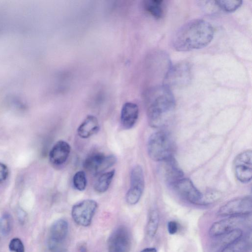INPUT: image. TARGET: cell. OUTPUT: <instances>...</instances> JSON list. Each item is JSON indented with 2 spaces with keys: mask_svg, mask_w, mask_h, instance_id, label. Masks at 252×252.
<instances>
[{
  "mask_svg": "<svg viewBox=\"0 0 252 252\" xmlns=\"http://www.w3.org/2000/svg\"><path fill=\"white\" fill-rule=\"evenodd\" d=\"M159 221L158 211L156 209L152 210L149 213L146 227V234L149 238H152L155 236L158 229Z\"/></svg>",
  "mask_w": 252,
  "mask_h": 252,
  "instance_id": "ffe728a7",
  "label": "cell"
},
{
  "mask_svg": "<svg viewBox=\"0 0 252 252\" xmlns=\"http://www.w3.org/2000/svg\"><path fill=\"white\" fill-rule=\"evenodd\" d=\"M149 125L159 127L164 125L175 107V99L170 88L165 85L154 87L146 94Z\"/></svg>",
  "mask_w": 252,
  "mask_h": 252,
  "instance_id": "7a4b0ae2",
  "label": "cell"
},
{
  "mask_svg": "<svg viewBox=\"0 0 252 252\" xmlns=\"http://www.w3.org/2000/svg\"><path fill=\"white\" fill-rule=\"evenodd\" d=\"M177 192L190 203L201 205L203 194L188 178H182L172 186Z\"/></svg>",
  "mask_w": 252,
  "mask_h": 252,
  "instance_id": "8fae6325",
  "label": "cell"
},
{
  "mask_svg": "<svg viewBox=\"0 0 252 252\" xmlns=\"http://www.w3.org/2000/svg\"><path fill=\"white\" fill-rule=\"evenodd\" d=\"M132 246L130 232L128 228L121 225L115 228L107 241L108 252H130Z\"/></svg>",
  "mask_w": 252,
  "mask_h": 252,
  "instance_id": "8992f818",
  "label": "cell"
},
{
  "mask_svg": "<svg viewBox=\"0 0 252 252\" xmlns=\"http://www.w3.org/2000/svg\"><path fill=\"white\" fill-rule=\"evenodd\" d=\"M246 247V243L240 238L221 250L220 252H242Z\"/></svg>",
  "mask_w": 252,
  "mask_h": 252,
  "instance_id": "cb8c5ba5",
  "label": "cell"
},
{
  "mask_svg": "<svg viewBox=\"0 0 252 252\" xmlns=\"http://www.w3.org/2000/svg\"><path fill=\"white\" fill-rule=\"evenodd\" d=\"M233 167L235 175L240 182L247 183L252 177V152L251 150L244 151L234 159Z\"/></svg>",
  "mask_w": 252,
  "mask_h": 252,
  "instance_id": "30bf717a",
  "label": "cell"
},
{
  "mask_svg": "<svg viewBox=\"0 0 252 252\" xmlns=\"http://www.w3.org/2000/svg\"><path fill=\"white\" fill-rule=\"evenodd\" d=\"M243 231L239 228H235L220 236L218 245L221 249L242 237Z\"/></svg>",
  "mask_w": 252,
  "mask_h": 252,
  "instance_id": "44dd1931",
  "label": "cell"
},
{
  "mask_svg": "<svg viewBox=\"0 0 252 252\" xmlns=\"http://www.w3.org/2000/svg\"><path fill=\"white\" fill-rule=\"evenodd\" d=\"M97 208V203L93 199L82 200L72 206V218L78 225L88 227L91 224Z\"/></svg>",
  "mask_w": 252,
  "mask_h": 252,
  "instance_id": "5b68a950",
  "label": "cell"
},
{
  "mask_svg": "<svg viewBox=\"0 0 252 252\" xmlns=\"http://www.w3.org/2000/svg\"><path fill=\"white\" fill-rule=\"evenodd\" d=\"M146 10L157 19H161L165 13L164 1L162 0H147L144 2Z\"/></svg>",
  "mask_w": 252,
  "mask_h": 252,
  "instance_id": "ac0fdd59",
  "label": "cell"
},
{
  "mask_svg": "<svg viewBox=\"0 0 252 252\" xmlns=\"http://www.w3.org/2000/svg\"><path fill=\"white\" fill-rule=\"evenodd\" d=\"M12 219L10 215L8 214H4L0 220V228L1 233L6 235L8 234L11 229Z\"/></svg>",
  "mask_w": 252,
  "mask_h": 252,
  "instance_id": "d4e9b609",
  "label": "cell"
},
{
  "mask_svg": "<svg viewBox=\"0 0 252 252\" xmlns=\"http://www.w3.org/2000/svg\"><path fill=\"white\" fill-rule=\"evenodd\" d=\"M216 7L221 10L226 12H232L240 7L242 4V0H220L214 1Z\"/></svg>",
  "mask_w": 252,
  "mask_h": 252,
  "instance_id": "7402d4cb",
  "label": "cell"
},
{
  "mask_svg": "<svg viewBox=\"0 0 252 252\" xmlns=\"http://www.w3.org/2000/svg\"><path fill=\"white\" fill-rule=\"evenodd\" d=\"M140 252H157L155 248H147L142 250Z\"/></svg>",
  "mask_w": 252,
  "mask_h": 252,
  "instance_id": "4dcf8cb0",
  "label": "cell"
},
{
  "mask_svg": "<svg viewBox=\"0 0 252 252\" xmlns=\"http://www.w3.org/2000/svg\"><path fill=\"white\" fill-rule=\"evenodd\" d=\"M100 126L98 121L94 115H88L77 128V134L82 138H88L96 134Z\"/></svg>",
  "mask_w": 252,
  "mask_h": 252,
  "instance_id": "e0dca14e",
  "label": "cell"
},
{
  "mask_svg": "<svg viewBox=\"0 0 252 252\" xmlns=\"http://www.w3.org/2000/svg\"><path fill=\"white\" fill-rule=\"evenodd\" d=\"M48 248L50 252H66L62 245L51 246Z\"/></svg>",
  "mask_w": 252,
  "mask_h": 252,
  "instance_id": "f546056e",
  "label": "cell"
},
{
  "mask_svg": "<svg viewBox=\"0 0 252 252\" xmlns=\"http://www.w3.org/2000/svg\"><path fill=\"white\" fill-rule=\"evenodd\" d=\"M175 151V143L170 134L165 131L153 133L147 143L150 158L156 161H164L172 157Z\"/></svg>",
  "mask_w": 252,
  "mask_h": 252,
  "instance_id": "3957f363",
  "label": "cell"
},
{
  "mask_svg": "<svg viewBox=\"0 0 252 252\" xmlns=\"http://www.w3.org/2000/svg\"><path fill=\"white\" fill-rule=\"evenodd\" d=\"M8 176V169L7 166L0 162V183L6 180Z\"/></svg>",
  "mask_w": 252,
  "mask_h": 252,
  "instance_id": "83f0119b",
  "label": "cell"
},
{
  "mask_svg": "<svg viewBox=\"0 0 252 252\" xmlns=\"http://www.w3.org/2000/svg\"><path fill=\"white\" fill-rule=\"evenodd\" d=\"M130 181V186L126 193V200L128 204L133 205L138 202L144 189V176L141 166L136 165L133 167Z\"/></svg>",
  "mask_w": 252,
  "mask_h": 252,
  "instance_id": "9c48e42d",
  "label": "cell"
},
{
  "mask_svg": "<svg viewBox=\"0 0 252 252\" xmlns=\"http://www.w3.org/2000/svg\"><path fill=\"white\" fill-rule=\"evenodd\" d=\"M191 78V67L186 62L178 63L170 66L164 78V84L169 88L181 87L188 84Z\"/></svg>",
  "mask_w": 252,
  "mask_h": 252,
  "instance_id": "277c9868",
  "label": "cell"
},
{
  "mask_svg": "<svg viewBox=\"0 0 252 252\" xmlns=\"http://www.w3.org/2000/svg\"><path fill=\"white\" fill-rule=\"evenodd\" d=\"M71 151L70 145L66 141L60 140L51 148L49 158L50 162L55 165L64 163L68 158Z\"/></svg>",
  "mask_w": 252,
  "mask_h": 252,
  "instance_id": "5bb4252c",
  "label": "cell"
},
{
  "mask_svg": "<svg viewBox=\"0 0 252 252\" xmlns=\"http://www.w3.org/2000/svg\"><path fill=\"white\" fill-rule=\"evenodd\" d=\"M163 172L165 180L171 186L183 178V172L174 157L164 161Z\"/></svg>",
  "mask_w": 252,
  "mask_h": 252,
  "instance_id": "2e32d148",
  "label": "cell"
},
{
  "mask_svg": "<svg viewBox=\"0 0 252 252\" xmlns=\"http://www.w3.org/2000/svg\"><path fill=\"white\" fill-rule=\"evenodd\" d=\"M68 233L67 221L60 219L56 220L51 225L49 231L48 246L61 245L65 240Z\"/></svg>",
  "mask_w": 252,
  "mask_h": 252,
  "instance_id": "7c38bea8",
  "label": "cell"
},
{
  "mask_svg": "<svg viewBox=\"0 0 252 252\" xmlns=\"http://www.w3.org/2000/svg\"><path fill=\"white\" fill-rule=\"evenodd\" d=\"M178 229V223L174 220L169 221L167 223V230L169 234H175Z\"/></svg>",
  "mask_w": 252,
  "mask_h": 252,
  "instance_id": "f1b7e54d",
  "label": "cell"
},
{
  "mask_svg": "<svg viewBox=\"0 0 252 252\" xmlns=\"http://www.w3.org/2000/svg\"><path fill=\"white\" fill-rule=\"evenodd\" d=\"M117 161L116 157L112 155L94 152L89 154L84 159V169L93 175L100 174L112 166Z\"/></svg>",
  "mask_w": 252,
  "mask_h": 252,
  "instance_id": "52a82bcc",
  "label": "cell"
},
{
  "mask_svg": "<svg viewBox=\"0 0 252 252\" xmlns=\"http://www.w3.org/2000/svg\"><path fill=\"white\" fill-rule=\"evenodd\" d=\"M87 248L84 244H81L78 247V252H86Z\"/></svg>",
  "mask_w": 252,
  "mask_h": 252,
  "instance_id": "1f68e13d",
  "label": "cell"
},
{
  "mask_svg": "<svg viewBox=\"0 0 252 252\" xmlns=\"http://www.w3.org/2000/svg\"><path fill=\"white\" fill-rule=\"evenodd\" d=\"M214 30L208 22L194 19L185 24L175 33L172 45L178 51H189L207 46L213 39Z\"/></svg>",
  "mask_w": 252,
  "mask_h": 252,
  "instance_id": "6da1fadb",
  "label": "cell"
},
{
  "mask_svg": "<svg viewBox=\"0 0 252 252\" xmlns=\"http://www.w3.org/2000/svg\"><path fill=\"white\" fill-rule=\"evenodd\" d=\"M115 173V170H112L101 174L94 185V190L98 193L106 191L111 185Z\"/></svg>",
  "mask_w": 252,
  "mask_h": 252,
  "instance_id": "d6986e66",
  "label": "cell"
},
{
  "mask_svg": "<svg viewBox=\"0 0 252 252\" xmlns=\"http://www.w3.org/2000/svg\"><path fill=\"white\" fill-rule=\"evenodd\" d=\"M74 187L78 190L83 191L85 189L87 180L85 172L78 171L75 173L73 177Z\"/></svg>",
  "mask_w": 252,
  "mask_h": 252,
  "instance_id": "603a6c76",
  "label": "cell"
},
{
  "mask_svg": "<svg viewBox=\"0 0 252 252\" xmlns=\"http://www.w3.org/2000/svg\"><path fill=\"white\" fill-rule=\"evenodd\" d=\"M139 115V108L137 105L131 102H126L122 106L120 121L124 129L132 128L135 124Z\"/></svg>",
  "mask_w": 252,
  "mask_h": 252,
  "instance_id": "9a60e30c",
  "label": "cell"
},
{
  "mask_svg": "<svg viewBox=\"0 0 252 252\" xmlns=\"http://www.w3.org/2000/svg\"><path fill=\"white\" fill-rule=\"evenodd\" d=\"M241 217H230L214 222L210 228L209 234L212 237H218L235 228L240 224Z\"/></svg>",
  "mask_w": 252,
  "mask_h": 252,
  "instance_id": "4fadbf2b",
  "label": "cell"
},
{
  "mask_svg": "<svg viewBox=\"0 0 252 252\" xmlns=\"http://www.w3.org/2000/svg\"><path fill=\"white\" fill-rule=\"evenodd\" d=\"M252 200L250 196L233 199L221 206L218 215L222 217H241L251 214Z\"/></svg>",
  "mask_w": 252,
  "mask_h": 252,
  "instance_id": "ba28073f",
  "label": "cell"
},
{
  "mask_svg": "<svg viewBox=\"0 0 252 252\" xmlns=\"http://www.w3.org/2000/svg\"><path fill=\"white\" fill-rule=\"evenodd\" d=\"M220 193L218 191H210L203 194L201 205H207L217 201L220 197Z\"/></svg>",
  "mask_w": 252,
  "mask_h": 252,
  "instance_id": "484cf974",
  "label": "cell"
},
{
  "mask_svg": "<svg viewBox=\"0 0 252 252\" xmlns=\"http://www.w3.org/2000/svg\"><path fill=\"white\" fill-rule=\"evenodd\" d=\"M9 249L13 252H25L24 244L18 238H14L11 240L9 244Z\"/></svg>",
  "mask_w": 252,
  "mask_h": 252,
  "instance_id": "4316f807",
  "label": "cell"
}]
</instances>
